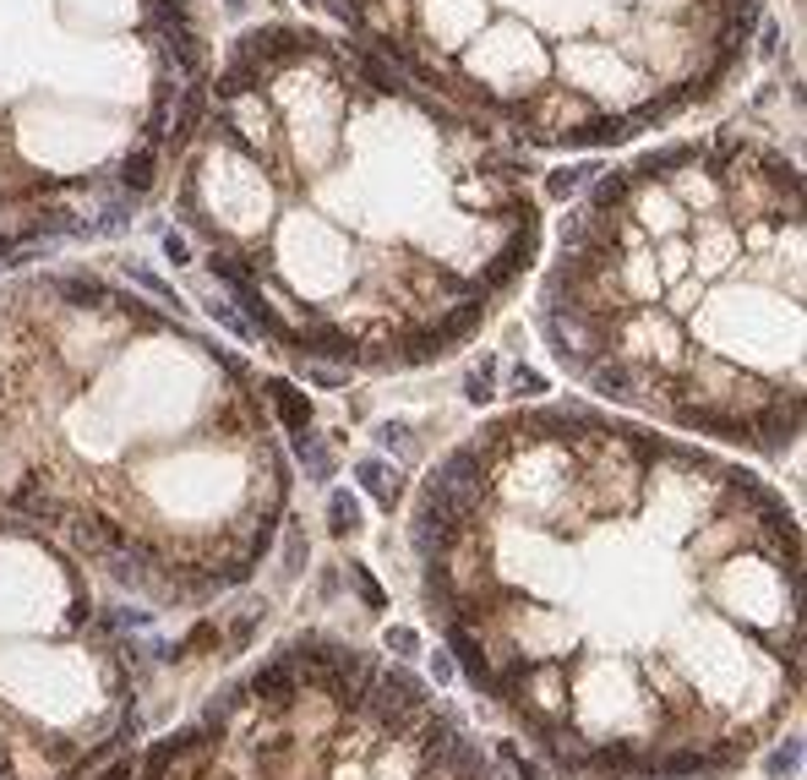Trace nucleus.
Wrapping results in <instances>:
<instances>
[{"mask_svg":"<svg viewBox=\"0 0 807 780\" xmlns=\"http://www.w3.org/2000/svg\"><path fill=\"white\" fill-rule=\"evenodd\" d=\"M448 655H453V666L464 671V682H470L475 693H496V666H491V655H485L481 627L448 623Z\"/></svg>","mask_w":807,"mask_h":780,"instance_id":"f257e3e1","label":"nucleus"},{"mask_svg":"<svg viewBox=\"0 0 807 780\" xmlns=\"http://www.w3.org/2000/svg\"><path fill=\"white\" fill-rule=\"evenodd\" d=\"M246 693H251L257 704H268L273 715H284V710L301 699V666L279 655V660H268V666H262V671L246 682Z\"/></svg>","mask_w":807,"mask_h":780,"instance_id":"f03ea898","label":"nucleus"},{"mask_svg":"<svg viewBox=\"0 0 807 780\" xmlns=\"http://www.w3.org/2000/svg\"><path fill=\"white\" fill-rule=\"evenodd\" d=\"M377 693H382L393 710H404V715H421V710H431V699H426V682H421L410 666H388V671H377Z\"/></svg>","mask_w":807,"mask_h":780,"instance_id":"7ed1b4c3","label":"nucleus"},{"mask_svg":"<svg viewBox=\"0 0 807 780\" xmlns=\"http://www.w3.org/2000/svg\"><path fill=\"white\" fill-rule=\"evenodd\" d=\"M645 765V754L634 743H601V748H584V776L601 780H634Z\"/></svg>","mask_w":807,"mask_h":780,"instance_id":"20e7f679","label":"nucleus"},{"mask_svg":"<svg viewBox=\"0 0 807 780\" xmlns=\"http://www.w3.org/2000/svg\"><path fill=\"white\" fill-rule=\"evenodd\" d=\"M268 399H273V410H279V421H284L290 432H306V426H312V399H306L295 382L273 377V382H268Z\"/></svg>","mask_w":807,"mask_h":780,"instance_id":"39448f33","label":"nucleus"},{"mask_svg":"<svg viewBox=\"0 0 807 780\" xmlns=\"http://www.w3.org/2000/svg\"><path fill=\"white\" fill-rule=\"evenodd\" d=\"M355 480L393 513V502H399V491H404V475H399V469L382 465V459H360V465H355Z\"/></svg>","mask_w":807,"mask_h":780,"instance_id":"423d86ee","label":"nucleus"},{"mask_svg":"<svg viewBox=\"0 0 807 780\" xmlns=\"http://www.w3.org/2000/svg\"><path fill=\"white\" fill-rule=\"evenodd\" d=\"M154 169H159L154 148H137V154H126V158H121V191H132V197H148V191H154Z\"/></svg>","mask_w":807,"mask_h":780,"instance_id":"0eeeda50","label":"nucleus"},{"mask_svg":"<svg viewBox=\"0 0 807 780\" xmlns=\"http://www.w3.org/2000/svg\"><path fill=\"white\" fill-rule=\"evenodd\" d=\"M295 459L306 465L312 480H327V475H333V454H327V443L312 432V426H306V432H295Z\"/></svg>","mask_w":807,"mask_h":780,"instance_id":"6e6552de","label":"nucleus"},{"mask_svg":"<svg viewBox=\"0 0 807 780\" xmlns=\"http://www.w3.org/2000/svg\"><path fill=\"white\" fill-rule=\"evenodd\" d=\"M327 530H333V535H355V530H360V502H355L349 491H333V497H327Z\"/></svg>","mask_w":807,"mask_h":780,"instance_id":"1a4fd4ad","label":"nucleus"},{"mask_svg":"<svg viewBox=\"0 0 807 780\" xmlns=\"http://www.w3.org/2000/svg\"><path fill=\"white\" fill-rule=\"evenodd\" d=\"M496 759L513 770V780H546V770H540L529 754H518V743H496Z\"/></svg>","mask_w":807,"mask_h":780,"instance_id":"9d476101","label":"nucleus"},{"mask_svg":"<svg viewBox=\"0 0 807 780\" xmlns=\"http://www.w3.org/2000/svg\"><path fill=\"white\" fill-rule=\"evenodd\" d=\"M797 765H803V743H797V737H786V748H775V754H770V759H764V770H770V776L781 780H792L797 776Z\"/></svg>","mask_w":807,"mask_h":780,"instance_id":"9b49d317","label":"nucleus"},{"mask_svg":"<svg viewBox=\"0 0 807 780\" xmlns=\"http://www.w3.org/2000/svg\"><path fill=\"white\" fill-rule=\"evenodd\" d=\"M137 737H143V715H137V704H121L115 732H110V748H126V743H137Z\"/></svg>","mask_w":807,"mask_h":780,"instance_id":"f8f14e48","label":"nucleus"},{"mask_svg":"<svg viewBox=\"0 0 807 780\" xmlns=\"http://www.w3.org/2000/svg\"><path fill=\"white\" fill-rule=\"evenodd\" d=\"M590 175H601V169H595V164H573V169H557V175H551V197H568V191H579V186H584Z\"/></svg>","mask_w":807,"mask_h":780,"instance_id":"ddd939ff","label":"nucleus"},{"mask_svg":"<svg viewBox=\"0 0 807 780\" xmlns=\"http://www.w3.org/2000/svg\"><path fill=\"white\" fill-rule=\"evenodd\" d=\"M464 393H470L475 404H485V399L496 393V360H485L481 371H470V382H464Z\"/></svg>","mask_w":807,"mask_h":780,"instance_id":"4468645a","label":"nucleus"},{"mask_svg":"<svg viewBox=\"0 0 807 780\" xmlns=\"http://www.w3.org/2000/svg\"><path fill=\"white\" fill-rule=\"evenodd\" d=\"M382 649H393V655H421V633H415V627H388V633H382Z\"/></svg>","mask_w":807,"mask_h":780,"instance_id":"2eb2a0df","label":"nucleus"},{"mask_svg":"<svg viewBox=\"0 0 807 780\" xmlns=\"http://www.w3.org/2000/svg\"><path fill=\"white\" fill-rule=\"evenodd\" d=\"M208 312H213V322H218V327H224V333H235V338H251V327H246V316L235 312V307H229V301H213V307H208Z\"/></svg>","mask_w":807,"mask_h":780,"instance_id":"dca6fc26","label":"nucleus"},{"mask_svg":"<svg viewBox=\"0 0 807 780\" xmlns=\"http://www.w3.org/2000/svg\"><path fill=\"white\" fill-rule=\"evenodd\" d=\"M262 617H268V606H251L246 617H235V627H229V644L240 649V644H246V638H251V633L262 627Z\"/></svg>","mask_w":807,"mask_h":780,"instance_id":"f3484780","label":"nucleus"},{"mask_svg":"<svg viewBox=\"0 0 807 780\" xmlns=\"http://www.w3.org/2000/svg\"><path fill=\"white\" fill-rule=\"evenodd\" d=\"M513 393H529L535 399V393H546V377L535 366H513Z\"/></svg>","mask_w":807,"mask_h":780,"instance_id":"a211bd4d","label":"nucleus"},{"mask_svg":"<svg viewBox=\"0 0 807 780\" xmlns=\"http://www.w3.org/2000/svg\"><path fill=\"white\" fill-rule=\"evenodd\" d=\"M377 437H382V448H399V454H410V443H415V437H410V426H404V421H388V426H382V432H377Z\"/></svg>","mask_w":807,"mask_h":780,"instance_id":"6ab92c4d","label":"nucleus"},{"mask_svg":"<svg viewBox=\"0 0 807 780\" xmlns=\"http://www.w3.org/2000/svg\"><path fill=\"white\" fill-rule=\"evenodd\" d=\"M164 257H169V263H175V268H186V263H191V241H186V235H175V230H169V235H164Z\"/></svg>","mask_w":807,"mask_h":780,"instance_id":"aec40b11","label":"nucleus"},{"mask_svg":"<svg viewBox=\"0 0 807 780\" xmlns=\"http://www.w3.org/2000/svg\"><path fill=\"white\" fill-rule=\"evenodd\" d=\"M306 377L323 382V388H344L349 382V371H333V366H317V360H306Z\"/></svg>","mask_w":807,"mask_h":780,"instance_id":"412c9836","label":"nucleus"},{"mask_svg":"<svg viewBox=\"0 0 807 780\" xmlns=\"http://www.w3.org/2000/svg\"><path fill=\"white\" fill-rule=\"evenodd\" d=\"M355 584H360V595H366V606H382V584L371 579V568H355Z\"/></svg>","mask_w":807,"mask_h":780,"instance_id":"4be33fe9","label":"nucleus"},{"mask_svg":"<svg viewBox=\"0 0 807 780\" xmlns=\"http://www.w3.org/2000/svg\"><path fill=\"white\" fill-rule=\"evenodd\" d=\"M431 677H437V688H448V682L459 677V666H453V655H431Z\"/></svg>","mask_w":807,"mask_h":780,"instance_id":"5701e85b","label":"nucleus"},{"mask_svg":"<svg viewBox=\"0 0 807 780\" xmlns=\"http://www.w3.org/2000/svg\"><path fill=\"white\" fill-rule=\"evenodd\" d=\"M99 780H137V759H115V765H110Z\"/></svg>","mask_w":807,"mask_h":780,"instance_id":"b1692460","label":"nucleus"},{"mask_svg":"<svg viewBox=\"0 0 807 780\" xmlns=\"http://www.w3.org/2000/svg\"><path fill=\"white\" fill-rule=\"evenodd\" d=\"M137 285H143V290H154V296H164V301H175V296H169V285H164V279H154L148 268H137ZM175 307H180V301H175Z\"/></svg>","mask_w":807,"mask_h":780,"instance_id":"393cba45","label":"nucleus"},{"mask_svg":"<svg viewBox=\"0 0 807 780\" xmlns=\"http://www.w3.org/2000/svg\"><path fill=\"white\" fill-rule=\"evenodd\" d=\"M224 5H240V0H224Z\"/></svg>","mask_w":807,"mask_h":780,"instance_id":"a878e982","label":"nucleus"}]
</instances>
